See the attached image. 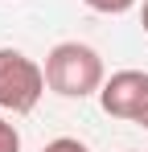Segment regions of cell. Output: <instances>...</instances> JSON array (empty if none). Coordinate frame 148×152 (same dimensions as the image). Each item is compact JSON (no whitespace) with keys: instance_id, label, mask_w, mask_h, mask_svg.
Segmentation results:
<instances>
[{"instance_id":"cell-1","label":"cell","mask_w":148,"mask_h":152,"mask_svg":"<svg viewBox=\"0 0 148 152\" xmlns=\"http://www.w3.org/2000/svg\"><path fill=\"white\" fill-rule=\"evenodd\" d=\"M103 58L82 41H58L45 53V86L62 99H91L103 91Z\"/></svg>"},{"instance_id":"cell-4","label":"cell","mask_w":148,"mask_h":152,"mask_svg":"<svg viewBox=\"0 0 148 152\" xmlns=\"http://www.w3.org/2000/svg\"><path fill=\"white\" fill-rule=\"evenodd\" d=\"M86 8H95V12H107V17H119V12H127V8H136L140 0H82Z\"/></svg>"},{"instance_id":"cell-6","label":"cell","mask_w":148,"mask_h":152,"mask_svg":"<svg viewBox=\"0 0 148 152\" xmlns=\"http://www.w3.org/2000/svg\"><path fill=\"white\" fill-rule=\"evenodd\" d=\"M41 152H91L82 140H74V136H58V140H49Z\"/></svg>"},{"instance_id":"cell-2","label":"cell","mask_w":148,"mask_h":152,"mask_svg":"<svg viewBox=\"0 0 148 152\" xmlns=\"http://www.w3.org/2000/svg\"><path fill=\"white\" fill-rule=\"evenodd\" d=\"M45 95V66H37L21 50H0V111L29 115Z\"/></svg>"},{"instance_id":"cell-8","label":"cell","mask_w":148,"mask_h":152,"mask_svg":"<svg viewBox=\"0 0 148 152\" xmlns=\"http://www.w3.org/2000/svg\"><path fill=\"white\" fill-rule=\"evenodd\" d=\"M127 152H132V148H127Z\"/></svg>"},{"instance_id":"cell-3","label":"cell","mask_w":148,"mask_h":152,"mask_svg":"<svg viewBox=\"0 0 148 152\" xmlns=\"http://www.w3.org/2000/svg\"><path fill=\"white\" fill-rule=\"evenodd\" d=\"M99 107L111 119H127L148 132V74L144 70H115L99 91Z\"/></svg>"},{"instance_id":"cell-5","label":"cell","mask_w":148,"mask_h":152,"mask_svg":"<svg viewBox=\"0 0 148 152\" xmlns=\"http://www.w3.org/2000/svg\"><path fill=\"white\" fill-rule=\"evenodd\" d=\"M0 152H21V132H17V124H8L4 115H0Z\"/></svg>"},{"instance_id":"cell-7","label":"cell","mask_w":148,"mask_h":152,"mask_svg":"<svg viewBox=\"0 0 148 152\" xmlns=\"http://www.w3.org/2000/svg\"><path fill=\"white\" fill-rule=\"evenodd\" d=\"M140 25H144V33H148V0L140 4Z\"/></svg>"}]
</instances>
